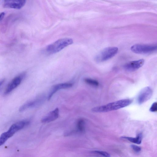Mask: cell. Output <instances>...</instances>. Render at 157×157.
I'll list each match as a JSON object with an SVG mask.
<instances>
[{
	"mask_svg": "<svg viewBox=\"0 0 157 157\" xmlns=\"http://www.w3.org/2000/svg\"><path fill=\"white\" fill-rule=\"evenodd\" d=\"M132 100L125 99L109 103L105 105L93 108L92 111L95 112H106L124 107L130 104Z\"/></svg>",
	"mask_w": 157,
	"mask_h": 157,
	"instance_id": "6da1fadb",
	"label": "cell"
},
{
	"mask_svg": "<svg viewBox=\"0 0 157 157\" xmlns=\"http://www.w3.org/2000/svg\"><path fill=\"white\" fill-rule=\"evenodd\" d=\"M72 39L68 38L59 39L48 45L46 48V51L48 53L54 54L58 52L73 43Z\"/></svg>",
	"mask_w": 157,
	"mask_h": 157,
	"instance_id": "7a4b0ae2",
	"label": "cell"
},
{
	"mask_svg": "<svg viewBox=\"0 0 157 157\" xmlns=\"http://www.w3.org/2000/svg\"><path fill=\"white\" fill-rule=\"evenodd\" d=\"M118 51V48L116 47L106 48L101 50L96 56L95 60L98 63L108 60L114 56Z\"/></svg>",
	"mask_w": 157,
	"mask_h": 157,
	"instance_id": "3957f363",
	"label": "cell"
},
{
	"mask_svg": "<svg viewBox=\"0 0 157 157\" xmlns=\"http://www.w3.org/2000/svg\"><path fill=\"white\" fill-rule=\"evenodd\" d=\"M157 45L156 44H137L132 46L131 49L133 52L141 54L152 53L156 51Z\"/></svg>",
	"mask_w": 157,
	"mask_h": 157,
	"instance_id": "277c9868",
	"label": "cell"
},
{
	"mask_svg": "<svg viewBox=\"0 0 157 157\" xmlns=\"http://www.w3.org/2000/svg\"><path fill=\"white\" fill-rule=\"evenodd\" d=\"M152 90L149 87H146L140 92L137 98V101L139 105H141L149 100L152 95Z\"/></svg>",
	"mask_w": 157,
	"mask_h": 157,
	"instance_id": "5b68a950",
	"label": "cell"
},
{
	"mask_svg": "<svg viewBox=\"0 0 157 157\" xmlns=\"http://www.w3.org/2000/svg\"><path fill=\"white\" fill-rule=\"evenodd\" d=\"M25 73L23 72L13 79L7 86L4 91V94H9L18 86L25 77Z\"/></svg>",
	"mask_w": 157,
	"mask_h": 157,
	"instance_id": "8992f818",
	"label": "cell"
},
{
	"mask_svg": "<svg viewBox=\"0 0 157 157\" xmlns=\"http://www.w3.org/2000/svg\"><path fill=\"white\" fill-rule=\"evenodd\" d=\"M29 123V121H18L12 124L6 132L11 137L16 132L23 128Z\"/></svg>",
	"mask_w": 157,
	"mask_h": 157,
	"instance_id": "52a82bcc",
	"label": "cell"
},
{
	"mask_svg": "<svg viewBox=\"0 0 157 157\" xmlns=\"http://www.w3.org/2000/svg\"><path fill=\"white\" fill-rule=\"evenodd\" d=\"M144 61L143 59L132 61L126 64L124 66V68L128 71H133L142 67L144 64Z\"/></svg>",
	"mask_w": 157,
	"mask_h": 157,
	"instance_id": "ba28073f",
	"label": "cell"
},
{
	"mask_svg": "<svg viewBox=\"0 0 157 157\" xmlns=\"http://www.w3.org/2000/svg\"><path fill=\"white\" fill-rule=\"evenodd\" d=\"M73 85V84L71 82H65L59 83L53 86L49 93L48 99L49 100L52 96L57 91L59 90L62 89H67L71 87Z\"/></svg>",
	"mask_w": 157,
	"mask_h": 157,
	"instance_id": "9c48e42d",
	"label": "cell"
},
{
	"mask_svg": "<svg viewBox=\"0 0 157 157\" xmlns=\"http://www.w3.org/2000/svg\"><path fill=\"white\" fill-rule=\"evenodd\" d=\"M59 115V109L58 108H56L43 118L41 121L44 123L51 122L56 120L58 118Z\"/></svg>",
	"mask_w": 157,
	"mask_h": 157,
	"instance_id": "30bf717a",
	"label": "cell"
},
{
	"mask_svg": "<svg viewBox=\"0 0 157 157\" xmlns=\"http://www.w3.org/2000/svg\"><path fill=\"white\" fill-rule=\"evenodd\" d=\"M3 6L5 8L19 9L24 6L18 0H3Z\"/></svg>",
	"mask_w": 157,
	"mask_h": 157,
	"instance_id": "8fae6325",
	"label": "cell"
},
{
	"mask_svg": "<svg viewBox=\"0 0 157 157\" xmlns=\"http://www.w3.org/2000/svg\"><path fill=\"white\" fill-rule=\"evenodd\" d=\"M42 100L40 99H36L30 101L21 106L19 108V110L21 112L28 108L34 107L38 106L42 103Z\"/></svg>",
	"mask_w": 157,
	"mask_h": 157,
	"instance_id": "7c38bea8",
	"label": "cell"
},
{
	"mask_svg": "<svg viewBox=\"0 0 157 157\" xmlns=\"http://www.w3.org/2000/svg\"><path fill=\"white\" fill-rule=\"evenodd\" d=\"M121 138L133 143L139 144L141 143L142 142V134L141 133H139L135 138L127 136H122Z\"/></svg>",
	"mask_w": 157,
	"mask_h": 157,
	"instance_id": "4fadbf2b",
	"label": "cell"
},
{
	"mask_svg": "<svg viewBox=\"0 0 157 157\" xmlns=\"http://www.w3.org/2000/svg\"><path fill=\"white\" fill-rule=\"evenodd\" d=\"M84 125L85 122L84 120L82 119L79 120L77 124V132H83L85 130Z\"/></svg>",
	"mask_w": 157,
	"mask_h": 157,
	"instance_id": "5bb4252c",
	"label": "cell"
},
{
	"mask_svg": "<svg viewBox=\"0 0 157 157\" xmlns=\"http://www.w3.org/2000/svg\"><path fill=\"white\" fill-rule=\"evenodd\" d=\"M84 82L87 84L92 86H97L99 85V82L97 80L90 78H85Z\"/></svg>",
	"mask_w": 157,
	"mask_h": 157,
	"instance_id": "9a60e30c",
	"label": "cell"
},
{
	"mask_svg": "<svg viewBox=\"0 0 157 157\" xmlns=\"http://www.w3.org/2000/svg\"><path fill=\"white\" fill-rule=\"evenodd\" d=\"M91 152L95 154H99L105 157H109L110 156V155L109 153L105 151H91Z\"/></svg>",
	"mask_w": 157,
	"mask_h": 157,
	"instance_id": "2e32d148",
	"label": "cell"
},
{
	"mask_svg": "<svg viewBox=\"0 0 157 157\" xmlns=\"http://www.w3.org/2000/svg\"><path fill=\"white\" fill-rule=\"evenodd\" d=\"M149 110L151 112H155L157 111V103L156 102L153 103L150 108Z\"/></svg>",
	"mask_w": 157,
	"mask_h": 157,
	"instance_id": "e0dca14e",
	"label": "cell"
},
{
	"mask_svg": "<svg viewBox=\"0 0 157 157\" xmlns=\"http://www.w3.org/2000/svg\"><path fill=\"white\" fill-rule=\"evenodd\" d=\"M131 147L136 152H140L141 150L140 147L136 145L132 144L131 145Z\"/></svg>",
	"mask_w": 157,
	"mask_h": 157,
	"instance_id": "ac0fdd59",
	"label": "cell"
},
{
	"mask_svg": "<svg viewBox=\"0 0 157 157\" xmlns=\"http://www.w3.org/2000/svg\"><path fill=\"white\" fill-rule=\"evenodd\" d=\"M7 140L2 136H0V146L3 144Z\"/></svg>",
	"mask_w": 157,
	"mask_h": 157,
	"instance_id": "d6986e66",
	"label": "cell"
},
{
	"mask_svg": "<svg viewBox=\"0 0 157 157\" xmlns=\"http://www.w3.org/2000/svg\"><path fill=\"white\" fill-rule=\"evenodd\" d=\"M4 15L5 13L4 12H2L0 14V21L3 18Z\"/></svg>",
	"mask_w": 157,
	"mask_h": 157,
	"instance_id": "ffe728a7",
	"label": "cell"
},
{
	"mask_svg": "<svg viewBox=\"0 0 157 157\" xmlns=\"http://www.w3.org/2000/svg\"><path fill=\"white\" fill-rule=\"evenodd\" d=\"M5 81V79H3L0 80V86L2 85V84Z\"/></svg>",
	"mask_w": 157,
	"mask_h": 157,
	"instance_id": "44dd1931",
	"label": "cell"
}]
</instances>
